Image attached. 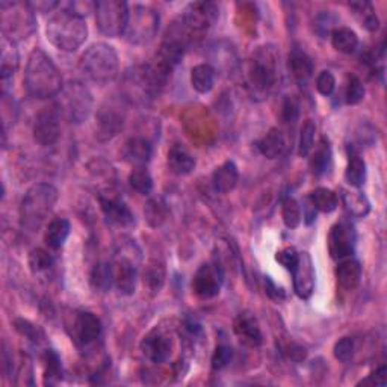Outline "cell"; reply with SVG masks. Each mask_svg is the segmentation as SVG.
I'll return each instance as SVG.
<instances>
[{"mask_svg":"<svg viewBox=\"0 0 387 387\" xmlns=\"http://www.w3.org/2000/svg\"><path fill=\"white\" fill-rule=\"evenodd\" d=\"M238 180H239V171H238V166L232 161H227L223 165H219L212 176L214 188L221 194L233 191L238 185Z\"/></svg>","mask_w":387,"mask_h":387,"instance_id":"603a6c76","label":"cell"},{"mask_svg":"<svg viewBox=\"0 0 387 387\" xmlns=\"http://www.w3.org/2000/svg\"><path fill=\"white\" fill-rule=\"evenodd\" d=\"M123 154L125 161L135 164L137 166H144L152 158V145L144 138H130L124 144Z\"/></svg>","mask_w":387,"mask_h":387,"instance_id":"cb8c5ba5","label":"cell"},{"mask_svg":"<svg viewBox=\"0 0 387 387\" xmlns=\"http://www.w3.org/2000/svg\"><path fill=\"white\" fill-rule=\"evenodd\" d=\"M18 50L16 47V43L9 41L4 37L2 39V61H0V73H2V79L6 82L9 78L16 75L18 68Z\"/></svg>","mask_w":387,"mask_h":387,"instance_id":"f1b7e54d","label":"cell"},{"mask_svg":"<svg viewBox=\"0 0 387 387\" xmlns=\"http://www.w3.org/2000/svg\"><path fill=\"white\" fill-rule=\"evenodd\" d=\"M0 22L4 37L13 43L26 39L37 29L35 11L27 2L0 4Z\"/></svg>","mask_w":387,"mask_h":387,"instance_id":"8992f818","label":"cell"},{"mask_svg":"<svg viewBox=\"0 0 387 387\" xmlns=\"http://www.w3.org/2000/svg\"><path fill=\"white\" fill-rule=\"evenodd\" d=\"M47 39L62 51L78 50L88 37V26L83 17L73 13L70 8L61 9L50 17L46 27Z\"/></svg>","mask_w":387,"mask_h":387,"instance_id":"7a4b0ae2","label":"cell"},{"mask_svg":"<svg viewBox=\"0 0 387 387\" xmlns=\"http://www.w3.org/2000/svg\"><path fill=\"white\" fill-rule=\"evenodd\" d=\"M102 322L91 312H79L73 319V339L80 350H88L102 336Z\"/></svg>","mask_w":387,"mask_h":387,"instance_id":"5bb4252c","label":"cell"},{"mask_svg":"<svg viewBox=\"0 0 387 387\" xmlns=\"http://www.w3.org/2000/svg\"><path fill=\"white\" fill-rule=\"evenodd\" d=\"M276 260L281 266L286 268L288 271H292L298 262L297 250L294 247H286L283 250H280L278 253L276 254Z\"/></svg>","mask_w":387,"mask_h":387,"instance_id":"f907efd6","label":"cell"},{"mask_svg":"<svg viewBox=\"0 0 387 387\" xmlns=\"http://www.w3.org/2000/svg\"><path fill=\"white\" fill-rule=\"evenodd\" d=\"M90 283L94 290L108 292L113 286L112 278V265L111 264H97L92 268L90 274Z\"/></svg>","mask_w":387,"mask_h":387,"instance_id":"8d00e7d4","label":"cell"},{"mask_svg":"<svg viewBox=\"0 0 387 387\" xmlns=\"http://www.w3.org/2000/svg\"><path fill=\"white\" fill-rule=\"evenodd\" d=\"M224 281V271L218 264H204L197 269L192 280L194 294L198 298L209 300L219 294Z\"/></svg>","mask_w":387,"mask_h":387,"instance_id":"7c38bea8","label":"cell"},{"mask_svg":"<svg viewBox=\"0 0 387 387\" xmlns=\"http://www.w3.org/2000/svg\"><path fill=\"white\" fill-rule=\"evenodd\" d=\"M357 244V233L354 226L347 221L336 223L328 235V253L334 260L348 259L354 254Z\"/></svg>","mask_w":387,"mask_h":387,"instance_id":"8fae6325","label":"cell"},{"mask_svg":"<svg viewBox=\"0 0 387 387\" xmlns=\"http://www.w3.org/2000/svg\"><path fill=\"white\" fill-rule=\"evenodd\" d=\"M285 147H286L285 135L276 128L269 129V132L257 144L259 152L262 153L265 158H268V159L278 158V156L283 153Z\"/></svg>","mask_w":387,"mask_h":387,"instance_id":"4316f807","label":"cell"},{"mask_svg":"<svg viewBox=\"0 0 387 387\" xmlns=\"http://www.w3.org/2000/svg\"><path fill=\"white\" fill-rule=\"evenodd\" d=\"M25 88L29 96L39 100L56 97L64 88L58 67L41 49H34L27 58Z\"/></svg>","mask_w":387,"mask_h":387,"instance_id":"6da1fadb","label":"cell"},{"mask_svg":"<svg viewBox=\"0 0 387 387\" xmlns=\"http://www.w3.org/2000/svg\"><path fill=\"white\" fill-rule=\"evenodd\" d=\"M338 288L343 292H352L362 278V265L354 259H343L336 268Z\"/></svg>","mask_w":387,"mask_h":387,"instance_id":"44dd1931","label":"cell"},{"mask_svg":"<svg viewBox=\"0 0 387 387\" xmlns=\"http://www.w3.org/2000/svg\"><path fill=\"white\" fill-rule=\"evenodd\" d=\"M286 354H288V357H289L290 360L301 362V360H305V359H306L307 351H306V348H302L301 345H298V343H290V345H288Z\"/></svg>","mask_w":387,"mask_h":387,"instance_id":"db71d44e","label":"cell"},{"mask_svg":"<svg viewBox=\"0 0 387 387\" xmlns=\"http://www.w3.org/2000/svg\"><path fill=\"white\" fill-rule=\"evenodd\" d=\"M219 9L214 2H194L190 4L180 17L182 23L188 27L192 35L206 32L218 18Z\"/></svg>","mask_w":387,"mask_h":387,"instance_id":"30bf717a","label":"cell"},{"mask_svg":"<svg viewBox=\"0 0 387 387\" xmlns=\"http://www.w3.org/2000/svg\"><path fill=\"white\" fill-rule=\"evenodd\" d=\"M334 88H336V79H334L333 73L324 70L319 73L317 79V90L322 94V96H331Z\"/></svg>","mask_w":387,"mask_h":387,"instance_id":"681fc988","label":"cell"},{"mask_svg":"<svg viewBox=\"0 0 387 387\" xmlns=\"http://www.w3.org/2000/svg\"><path fill=\"white\" fill-rule=\"evenodd\" d=\"M387 383V369L386 366H380L379 369H376L375 372H372L368 379H364L359 383V386H381L384 387Z\"/></svg>","mask_w":387,"mask_h":387,"instance_id":"816d5d0a","label":"cell"},{"mask_svg":"<svg viewBox=\"0 0 387 387\" xmlns=\"http://www.w3.org/2000/svg\"><path fill=\"white\" fill-rule=\"evenodd\" d=\"M159 29V14L150 6L137 5L129 9L128 25H125L124 38L130 44H147L156 37Z\"/></svg>","mask_w":387,"mask_h":387,"instance_id":"ba28073f","label":"cell"},{"mask_svg":"<svg viewBox=\"0 0 387 387\" xmlns=\"http://www.w3.org/2000/svg\"><path fill=\"white\" fill-rule=\"evenodd\" d=\"M331 161H333V153H331V147L330 144L326 142V140H322L319 147L317 149V152L312 154L310 158V170L313 174L321 176L326 174L330 166H331Z\"/></svg>","mask_w":387,"mask_h":387,"instance_id":"d590c367","label":"cell"},{"mask_svg":"<svg viewBox=\"0 0 387 387\" xmlns=\"http://www.w3.org/2000/svg\"><path fill=\"white\" fill-rule=\"evenodd\" d=\"M173 350L171 339L159 330H153L141 342V351L152 363H164L170 359Z\"/></svg>","mask_w":387,"mask_h":387,"instance_id":"e0dca14e","label":"cell"},{"mask_svg":"<svg viewBox=\"0 0 387 387\" xmlns=\"http://www.w3.org/2000/svg\"><path fill=\"white\" fill-rule=\"evenodd\" d=\"M144 215L152 227H161L168 216V209L161 198H152L144 209Z\"/></svg>","mask_w":387,"mask_h":387,"instance_id":"ab89813d","label":"cell"},{"mask_svg":"<svg viewBox=\"0 0 387 387\" xmlns=\"http://www.w3.org/2000/svg\"><path fill=\"white\" fill-rule=\"evenodd\" d=\"M281 218H283V223L288 228H297L301 224L302 212L301 206L295 198L286 197L283 203H281Z\"/></svg>","mask_w":387,"mask_h":387,"instance_id":"60d3db41","label":"cell"},{"mask_svg":"<svg viewBox=\"0 0 387 387\" xmlns=\"http://www.w3.org/2000/svg\"><path fill=\"white\" fill-rule=\"evenodd\" d=\"M366 179V164L360 158V154L354 149L348 152V165L345 170V180L354 188H360Z\"/></svg>","mask_w":387,"mask_h":387,"instance_id":"4dcf8cb0","label":"cell"},{"mask_svg":"<svg viewBox=\"0 0 387 387\" xmlns=\"http://www.w3.org/2000/svg\"><path fill=\"white\" fill-rule=\"evenodd\" d=\"M92 103L91 92L83 83L70 82L59 92L56 108L67 121L79 124L90 117Z\"/></svg>","mask_w":387,"mask_h":387,"instance_id":"52a82bcc","label":"cell"},{"mask_svg":"<svg viewBox=\"0 0 387 387\" xmlns=\"http://www.w3.org/2000/svg\"><path fill=\"white\" fill-rule=\"evenodd\" d=\"M331 44L340 54H352L359 46V37L350 27H336L331 32Z\"/></svg>","mask_w":387,"mask_h":387,"instance_id":"d6a6232c","label":"cell"},{"mask_svg":"<svg viewBox=\"0 0 387 387\" xmlns=\"http://www.w3.org/2000/svg\"><path fill=\"white\" fill-rule=\"evenodd\" d=\"M230 360H232V348L227 347V345H218L212 355V368L215 371L224 369Z\"/></svg>","mask_w":387,"mask_h":387,"instance_id":"c3c4849f","label":"cell"},{"mask_svg":"<svg viewBox=\"0 0 387 387\" xmlns=\"http://www.w3.org/2000/svg\"><path fill=\"white\" fill-rule=\"evenodd\" d=\"M129 185L133 191L138 194L147 195L153 190V179L150 173L144 168V166H137L130 174H129Z\"/></svg>","mask_w":387,"mask_h":387,"instance_id":"b9f144b4","label":"cell"},{"mask_svg":"<svg viewBox=\"0 0 387 387\" xmlns=\"http://www.w3.org/2000/svg\"><path fill=\"white\" fill-rule=\"evenodd\" d=\"M300 117V104L295 97H286L281 104V120L286 124H294Z\"/></svg>","mask_w":387,"mask_h":387,"instance_id":"7dc6e473","label":"cell"},{"mask_svg":"<svg viewBox=\"0 0 387 387\" xmlns=\"http://www.w3.org/2000/svg\"><path fill=\"white\" fill-rule=\"evenodd\" d=\"M124 118L115 108H102L97 113V137L102 141H108L123 129Z\"/></svg>","mask_w":387,"mask_h":387,"instance_id":"ffe728a7","label":"cell"},{"mask_svg":"<svg viewBox=\"0 0 387 387\" xmlns=\"http://www.w3.org/2000/svg\"><path fill=\"white\" fill-rule=\"evenodd\" d=\"M294 276V290L301 300H309L315 290V268L309 253H298V262L290 271Z\"/></svg>","mask_w":387,"mask_h":387,"instance_id":"2e32d148","label":"cell"},{"mask_svg":"<svg viewBox=\"0 0 387 387\" xmlns=\"http://www.w3.org/2000/svg\"><path fill=\"white\" fill-rule=\"evenodd\" d=\"M265 289H266V294L271 300H274V301H281V300H285L286 298V294H285V290L278 288L273 280H271L269 277H265Z\"/></svg>","mask_w":387,"mask_h":387,"instance_id":"f5cc1de1","label":"cell"},{"mask_svg":"<svg viewBox=\"0 0 387 387\" xmlns=\"http://www.w3.org/2000/svg\"><path fill=\"white\" fill-rule=\"evenodd\" d=\"M44 363V384L55 386L62 380V366L59 355L54 350H47L43 355Z\"/></svg>","mask_w":387,"mask_h":387,"instance_id":"74e56055","label":"cell"},{"mask_svg":"<svg viewBox=\"0 0 387 387\" xmlns=\"http://www.w3.org/2000/svg\"><path fill=\"white\" fill-rule=\"evenodd\" d=\"M364 97V87L357 76H351L345 91V102L348 104H359Z\"/></svg>","mask_w":387,"mask_h":387,"instance_id":"f6af8a7d","label":"cell"},{"mask_svg":"<svg viewBox=\"0 0 387 387\" xmlns=\"http://www.w3.org/2000/svg\"><path fill=\"white\" fill-rule=\"evenodd\" d=\"M59 4L58 2H34L30 4V6L34 8V11H41V13H50L51 9L56 8Z\"/></svg>","mask_w":387,"mask_h":387,"instance_id":"11a10c76","label":"cell"},{"mask_svg":"<svg viewBox=\"0 0 387 387\" xmlns=\"http://www.w3.org/2000/svg\"><path fill=\"white\" fill-rule=\"evenodd\" d=\"M309 202L315 211L330 214L336 211L339 204V198L336 192L328 190V188H317L315 191H312L309 195Z\"/></svg>","mask_w":387,"mask_h":387,"instance_id":"f546056e","label":"cell"},{"mask_svg":"<svg viewBox=\"0 0 387 387\" xmlns=\"http://www.w3.org/2000/svg\"><path fill=\"white\" fill-rule=\"evenodd\" d=\"M99 202H100V209L103 215L106 216V219L111 224L120 226V227H129L135 223V216L125 203L120 200H112V198H104V197H100Z\"/></svg>","mask_w":387,"mask_h":387,"instance_id":"d6986e66","label":"cell"},{"mask_svg":"<svg viewBox=\"0 0 387 387\" xmlns=\"http://www.w3.org/2000/svg\"><path fill=\"white\" fill-rule=\"evenodd\" d=\"M58 202V190L50 183L30 186L20 204V224L29 232H37L46 223Z\"/></svg>","mask_w":387,"mask_h":387,"instance_id":"3957f363","label":"cell"},{"mask_svg":"<svg viewBox=\"0 0 387 387\" xmlns=\"http://www.w3.org/2000/svg\"><path fill=\"white\" fill-rule=\"evenodd\" d=\"M27 262H29L30 271H32L35 276L49 273V271L55 265L54 257H51L43 248H34L30 251Z\"/></svg>","mask_w":387,"mask_h":387,"instance_id":"f35d334b","label":"cell"},{"mask_svg":"<svg viewBox=\"0 0 387 387\" xmlns=\"http://www.w3.org/2000/svg\"><path fill=\"white\" fill-rule=\"evenodd\" d=\"M14 327L20 334H22V336L27 338L29 340H32L35 343H38L41 339L44 338V333L26 319H16Z\"/></svg>","mask_w":387,"mask_h":387,"instance_id":"bcb514c9","label":"cell"},{"mask_svg":"<svg viewBox=\"0 0 387 387\" xmlns=\"http://www.w3.org/2000/svg\"><path fill=\"white\" fill-rule=\"evenodd\" d=\"M118 55L106 43H96L85 50L79 59V70L96 83H109L118 76Z\"/></svg>","mask_w":387,"mask_h":387,"instance_id":"277c9868","label":"cell"},{"mask_svg":"<svg viewBox=\"0 0 387 387\" xmlns=\"http://www.w3.org/2000/svg\"><path fill=\"white\" fill-rule=\"evenodd\" d=\"M248 91L254 97H264L277 82V55L271 47H260L245 68Z\"/></svg>","mask_w":387,"mask_h":387,"instance_id":"5b68a950","label":"cell"},{"mask_svg":"<svg viewBox=\"0 0 387 387\" xmlns=\"http://www.w3.org/2000/svg\"><path fill=\"white\" fill-rule=\"evenodd\" d=\"M233 330L236 336L245 345H250V347H259L264 340L262 331H260L256 318L251 317L250 313H240V315L236 317L233 322Z\"/></svg>","mask_w":387,"mask_h":387,"instance_id":"ac0fdd59","label":"cell"},{"mask_svg":"<svg viewBox=\"0 0 387 387\" xmlns=\"http://www.w3.org/2000/svg\"><path fill=\"white\" fill-rule=\"evenodd\" d=\"M315 133H317V125L312 120H306L305 124L301 128V135H300V144H298V154L300 156H309L313 144H315Z\"/></svg>","mask_w":387,"mask_h":387,"instance_id":"7bdbcfd3","label":"cell"},{"mask_svg":"<svg viewBox=\"0 0 387 387\" xmlns=\"http://www.w3.org/2000/svg\"><path fill=\"white\" fill-rule=\"evenodd\" d=\"M289 68L292 76L300 83H306L313 75V61L302 50H294L289 56Z\"/></svg>","mask_w":387,"mask_h":387,"instance_id":"484cf974","label":"cell"},{"mask_svg":"<svg viewBox=\"0 0 387 387\" xmlns=\"http://www.w3.org/2000/svg\"><path fill=\"white\" fill-rule=\"evenodd\" d=\"M191 83L197 92H209L215 85V68L209 64L195 66L191 70Z\"/></svg>","mask_w":387,"mask_h":387,"instance_id":"1f68e13d","label":"cell"},{"mask_svg":"<svg viewBox=\"0 0 387 387\" xmlns=\"http://www.w3.org/2000/svg\"><path fill=\"white\" fill-rule=\"evenodd\" d=\"M70 221L67 218H54L51 221L47 224L46 233H44V240L46 244L51 250H58L62 245L66 244L67 238L70 236Z\"/></svg>","mask_w":387,"mask_h":387,"instance_id":"d4e9b609","label":"cell"},{"mask_svg":"<svg viewBox=\"0 0 387 387\" xmlns=\"http://www.w3.org/2000/svg\"><path fill=\"white\" fill-rule=\"evenodd\" d=\"M165 264L159 259H152L144 269V286L152 295L159 294L165 283Z\"/></svg>","mask_w":387,"mask_h":387,"instance_id":"83f0119b","label":"cell"},{"mask_svg":"<svg viewBox=\"0 0 387 387\" xmlns=\"http://www.w3.org/2000/svg\"><path fill=\"white\" fill-rule=\"evenodd\" d=\"M334 357L342 363H350L355 354V340L354 338H342L334 345Z\"/></svg>","mask_w":387,"mask_h":387,"instance_id":"ee69618b","label":"cell"},{"mask_svg":"<svg viewBox=\"0 0 387 387\" xmlns=\"http://www.w3.org/2000/svg\"><path fill=\"white\" fill-rule=\"evenodd\" d=\"M111 265L113 286L117 288L120 294L132 295L137 288V264L133 262L132 257L118 254Z\"/></svg>","mask_w":387,"mask_h":387,"instance_id":"9a60e30c","label":"cell"},{"mask_svg":"<svg viewBox=\"0 0 387 387\" xmlns=\"http://www.w3.org/2000/svg\"><path fill=\"white\" fill-rule=\"evenodd\" d=\"M96 23L100 32L111 38L124 35L129 18V5L121 0H100L96 2Z\"/></svg>","mask_w":387,"mask_h":387,"instance_id":"9c48e42d","label":"cell"},{"mask_svg":"<svg viewBox=\"0 0 387 387\" xmlns=\"http://www.w3.org/2000/svg\"><path fill=\"white\" fill-rule=\"evenodd\" d=\"M350 8H351L352 14L355 16V18L359 20L360 25L364 29L371 30V32L379 29V26H380L379 17H376L375 9L371 2H366V0H363V2H351Z\"/></svg>","mask_w":387,"mask_h":387,"instance_id":"836d02e7","label":"cell"},{"mask_svg":"<svg viewBox=\"0 0 387 387\" xmlns=\"http://www.w3.org/2000/svg\"><path fill=\"white\" fill-rule=\"evenodd\" d=\"M168 166L171 173L177 176H188L195 168V158L182 144H174L168 152Z\"/></svg>","mask_w":387,"mask_h":387,"instance_id":"7402d4cb","label":"cell"},{"mask_svg":"<svg viewBox=\"0 0 387 387\" xmlns=\"http://www.w3.org/2000/svg\"><path fill=\"white\" fill-rule=\"evenodd\" d=\"M59 109L56 104L43 108L35 118L34 123V138L39 145H54L59 140L61 124H59Z\"/></svg>","mask_w":387,"mask_h":387,"instance_id":"4fadbf2b","label":"cell"},{"mask_svg":"<svg viewBox=\"0 0 387 387\" xmlns=\"http://www.w3.org/2000/svg\"><path fill=\"white\" fill-rule=\"evenodd\" d=\"M342 200L347 211L357 218H363L369 214L371 204L360 191H343L342 192Z\"/></svg>","mask_w":387,"mask_h":387,"instance_id":"e575fe53","label":"cell"}]
</instances>
